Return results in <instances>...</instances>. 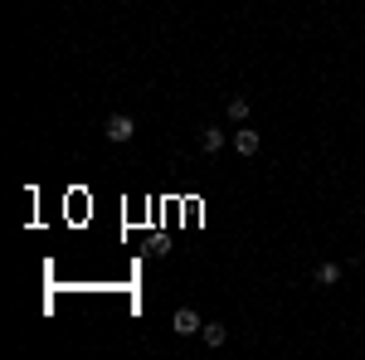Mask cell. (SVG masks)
I'll return each mask as SVG.
<instances>
[{
    "mask_svg": "<svg viewBox=\"0 0 365 360\" xmlns=\"http://www.w3.org/2000/svg\"><path fill=\"white\" fill-rule=\"evenodd\" d=\"M229 117L234 122H249V97H229Z\"/></svg>",
    "mask_w": 365,
    "mask_h": 360,
    "instance_id": "cell-7",
    "label": "cell"
},
{
    "mask_svg": "<svg viewBox=\"0 0 365 360\" xmlns=\"http://www.w3.org/2000/svg\"><path fill=\"white\" fill-rule=\"evenodd\" d=\"M219 146H224V132H219V127H200V151H205V156H214Z\"/></svg>",
    "mask_w": 365,
    "mask_h": 360,
    "instance_id": "cell-5",
    "label": "cell"
},
{
    "mask_svg": "<svg viewBox=\"0 0 365 360\" xmlns=\"http://www.w3.org/2000/svg\"><path fill=\"white\" fill-rule=\"evenodd\" d=\"M336 277H341V263H322V268H317V282H322V287H331Z\"/></svg>",
    "mask_w": 365,
    "mask_h": 360,
    "instance_id": "cell-6",
    "label": "cell"
},
{
    "mask_svg": "<svg viewBox=\"0 0 365 360\" xmlns=\"http://www.w3.org/2000/svg\"><path fill=\"white\" fill-rule=\"evenodd\" d=\"M132 137H137V122H132L127 112H112V117H107V141L122 146V141H132Z\"/></svg>",
    "mask_w": 365,
    "mask_h": 360,
    "instance_id": "cell-1",
    "label": "cell"
},
{
    "mask_svg": "<svg viewBox=\"0 0 365 360\" xmlns=\"http://www.w3.org/2000/svg\"><path fill=\"white\" fill-rule=\"evenodd\" d=\"M259 146H263V137H259V132H249V127L234 137V151H239V156H259Z\"/></svg>",
    "mask_w": 365,
    "mask_h": 360,
    "instance_id": "cell-3",
    "label": "cell"
},
{
    "mask_svg": "<svg viewBox=\"0 0 365 360\" xmlns=\"http://www.w3.org/2000/svg\"><path fill=\"white\" fill-rule=\"evenodd\" d=\"M171 326H176V331H181V336H195V331H200V326H205V321H200V312H195V307H181V312H176V317H171Z\"/></svg>",
    "mask_w": 365,
    "mask_h": 360,
    "instance_id": "cell-2",
    "label": "cell"
},
{
    "mask_svg": "<svg viewBox=\"0 0 365 360\" xmlns=\"http://www.w3.org/2000/svg\"><path fill=\"white\" fill-rule=\"evenodd\" d=\"M200 336H205V346H209V351H219V346L229 341V331H224V321H205V326H200Z\"/></svg>",
    "mask_w": 365,
    "mask_h": 360,
    "instance_id": "cell-4",
    "label": "cell"
}]
</instances>
